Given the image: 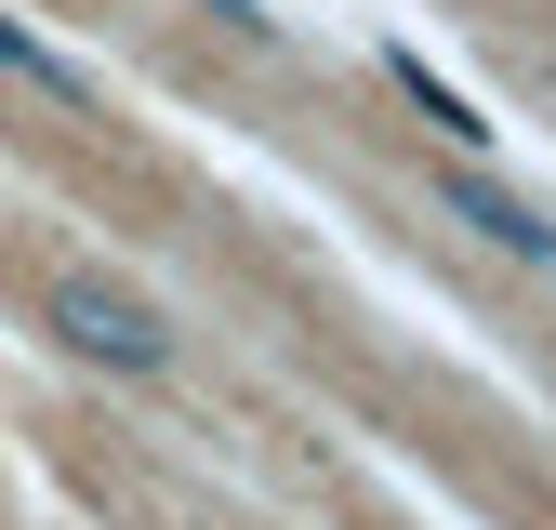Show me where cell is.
Here are the masks:
<instances>
[{
  "label": "cell",
  "instance_id": "obj_1",
  "mask_svg": "<svg viewBox=\"0 0 556 530\" xmlns=\"http://www.w3.org/2000/svg\"><path fill=\"white\" fill-rule=\"evenodd\" d=\"M53 345L119 371V384H160L173 371V318L147 292H119V279H53Z\"/></svg>",
  "mask_w": 556,
  "mask_h": 530
},
{
  "label": "cell",
  "instance_id": "obj_5",
  "mask_svg": "<svg viewBox=\"0 0 556 530\" xmlns=\"http://www.w3.org/2000/svg\"><path fill=\"white\" fill-rule=\"evenodd\" d=\"M213 14H226L239 40H265V27H278V14H265V0H213Z\"/></svg>",
  "mask_w": 556,
  "mask_h": 530
},
{
  "label": "cell",
  "instance_id": "obj_3",
  "mask_svg": "<svg viewBox=\"0 0 556 530\" xmlns=\"http://www.w3.org/2000/svg\"><path fill=\"white\" fill-rule=\"evenodd\" d=\"M0 80L40 93L53 119H93V106H106V93H93V66H80V53H53V40H40V27H14V14H0Z\"/></svg>",
  "mask_w": 556,
  "mask_h": 530
},
{
  "label": "cell",
  "instance_id": "obj_2",
  "mask_svg": "<svg viewBox=\"0 0 556 530\" xmlns=\"http://www.w3.org/2000/svg\"><path fill=\"white\" fill-rule=\"evenodd\" d=\"M425 199H438V213H451L477 252H504V265H530V279H556V213H543L530 186L477 173V160H438V173H425Z\"/></svg>",
  "mask_w": 556,
  "mask_h": 530
},
{
  "label": "cell",
  "instance_id": "obj_4",
  "mask_svg": "<svg viewBox=\"0 0 556 530\" xmlns=\"http://www.w3.org/2000/svg\"><path fill=\"white\" fill-rule=\"evenodd\" d=\"M397 93H410V119H425V132H438V147H451V160H477V147H491V119H477V106H464V93L438 80V66H425V53H397Z\"/></svg>",
  "mask_w": 556,
  "mask_h": 530
}]
</instances>
